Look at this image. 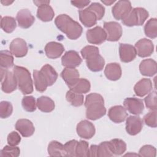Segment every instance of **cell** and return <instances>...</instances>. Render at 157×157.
Masks as SVG:
<instances>
[{"label": "cell", "mask_w": 157, "mask_h": 157, "mask_svg": "<svg viewBox=\"0 0 157 157\" xmlns=\"http://www.w3.org/2000/svg\"><path fill=\"white\" fill-rule=\"evenodd\" d=\"M104 74L107 78L115 81L120 78L121 76V69L118 63H112L108 64L105 68Z\"/></svg>", "instance_id": "obj_24"}, {"label": "cell", "mask_w": 157, "mask_h": 157, "mask_svg": "<svg viewBox=\"0 0 157 157\" xmlns=\"http://www.w3.org/2000/svg\"><path fill=\"white\" fill-rule=\"evenodd\" d=\"M20 150L18 147L12 145H6L0 153L1 156H12L18 157L20 155Z\"/></svg>", "instance_id": "obj_40"}, {"label": "cell", "mask_w": 157, "mask_h": 157, "mask_svg": "<svg viewBox=\"0 0 157 157\" xmlns=\"http://www.w3.org/2000/svg\"><path fill=\"white\" fill-rule=\"evenodd\" d=\"M137 54L141 58L150 56L154 51V45L150 39L143 38L138 40L135 44Z\"/></svg>", "instance_id": "obj_9"}, {"label": "cell", "mask_w": 157, "mask_h": 157, "mask_svg": "<svg viewBox=\"0 0 157 157\" xmlns=\"http://www.w3.org/2000/svg\"><path fill=\"white\" fill-rule=\"evenodd\" d=\"M86 39L89 43L100 45L107 40V34L101 26H96L86 31Z\"/></svg>", "instance_id": "obj_7"}, {"label": "cell", "mask_w": 157, "mask_h": 157, "mask_svg": "<svg viewBox=\"0 0 157 157\" xmlns=\"http://www.w3.org/2000/svg\"><path fill=\"white\" fill-rule=\"evenodd\" d=\"M71 2L74 6L79 9H81L88 6L90 3V1H72Z\"/></svg>", "instance_id": "obj_49"}, {"label": "cell", "mask_w": 157, "mask_h": 157, "mask_svg": "<svg viewBox=\"0 0 157 157\" xmlns=\"http://www.w3.org/2000/svg\"><path fill=\"white\" fill-rule=\"evenodd\" d=\"M102 2H103V3H104L105 5H107V6H110V5H111V4H112V3H113L115 1H102Z\"/></svg>", "instance_id": "obj_52"}, {"label": "cell", "mask_w": 157, "mask_h": 157, "mask_svg": "<svg viewBox=\"0 0 157 157\" xmlns=\"http://www.w3.org/2000/svg\"><path fill=\"white\" fill-rule=\"evenodd\" d=\"M79 19L82 23L87 28H90L96 25L98 20L96 14L89 7L78 11Z\"/></svg>", "instance_id": "obj_17"}, {"label": "cell", "mask_w": 157, "mask_h": 157, "mask_svg": "<svg viewBox=\"0 0 157 157\" xmlns=\"http://www.w3.org/2000/svg\"><path fill=\"white\" fill-rule=\"evenodd\" d=\"M47 150L51 156H66L64 145L56 140H52L49 143Z\"/></svg>", "instance_id": "obj_27"}, {"label": "cell", "mask_w": 157, "mask_h": 157, "mask_svg": "<svg viewBox=\"0 0 157 157\" xmlns=\"http://www.w3.org/2000/svg\"><path fill=\"white\" fill-rule=\"evenodd\" d=\"M69 88L70 90L77 93H86L90 91L91 85L90 82L87 79L81 78H79L78 82L75 85H74Z\"/></svg>", "instance_id": "obj_31"}, {"label": "cell", "mask_w": 157, "mask_h": 157, "mask_svg": "<svg viewBox=\"0 0 157 157\" xmlns=\"http://www.w3.org/2000/svg\"><path fill=\"white\" fill-rule=\"evenodd\" d=\"M109 142L113 155H121L126 151V144L123 140L120 139H113Z\"/></svg>", "instance_id": "obj_32"}, {"label": "cell", "mask_w": 157, "mask_h": 157, "mask_svg": "<svg viewBox=\"0 0 157 157\" xmlns=\"http://www.w3.org/2000/svg\"><path fill=\"white\" fill-rule=\"evenodd\" d=\"M153 85L150 79L142 78L139 80L134 86V90L136 94L139 97H143L150 93L152 90Z\"/></svg>", "instance_id": "obj_23"}, {"label": "cell", "mask_w": 157, "mask_h": 157, "mask_svg": "<svg viewBox=\"0 0 157 157\" xmlns=\"http://www.w3.org/2000/svg\"><path fill=\"white\" fill-rule=\"evenodd\" d=\"M66 98V100L74 107L81 106L83 103V95L75 93L71 90L67 92Z\"/></svg>", "instance_id": "obj_35"}, {"label": "cell", "mask_w": 157, "mask_h": 157, "mask_svg": "<svg viewBox=\"0 0 157 157\" xmlns=\"http://www.w3.org/2000/svg\"><path fill=\"white\" fill-rule=\"evenodd\" d=\"M9 49L11 53L17 58L24 57L28 50L26 41L21 38L13 39L10 44Z\"/></svg>", "instance_id": "obj_11"}, {"label": "cell", "mask_w": 157, "mask_h": 157, "mask_svg": "<svg viewBox=\"0 0 157 157\" xmlns=\"http://www.w3.org/2000/svg\"><path fill=\"white\" fill-rule=\"evenodd\" d=\"M21 104L23 109L29 112H34L36 109V102L35 98L32 96H27L23 98Z\"/></svg>", "instance_id": "obj_38"}, {"label": "cell", "mask_w": 157, "mask_h": 157, "mask_svg": "<svg viewBox=\"0 0 157 157\" xmlns=\"http://www.w3.org/2000/svg\"><path fill=\"white\" fill-rule=\"evenodd\" d=\"M45 77L48 85L52 86L58 78V73L50 64H45L40 70Z\"/></svg>", "instance_id": "obj_28"}, {"label": "cell", "mask_w": 157, "mask_h": 157, "mask_svg": "<svg viewBox=\"0 0 157 157\" xmlns=\"http://www.w3.org/2000/svg\"><path fill=\"white\" fill-rule=\"evenodd\" d=\"M113 155L111 151L110 142L104 141L101 142L98 147V156H113Z\"/></svg>", "instance_id": "obj_39"}, {"label": "cell", "mask_w": 157, "mask_h": 157, "mask_svg": "<svg viewBox=\"0 0 157 157\" xmlns=\"http://www.w3.org/2000/svg\"><path fill=\"white\" fill-rule=\"evenodd\" d=\"M149 16L148 11L142 7L132 9L128 15L122 20L123 25L127 26H141Z\"/></svg>", "instance_id": "obj_4"}, {"label": "cell", "mask_w": 157, "mask_h": 157, "mask_svg": "<svg viewBox=\"0 0 157 157\" xmlns=\"http://www.w3.org/2000/svg\"><path fill=\"white\" fill-rule=\"evenodd\" d=\"M55 15L54 10L49 4H45L38 7L37 17L42 21H50Z\"/></svg>", "instance_id": "obj_25"}, {"label": "cell", "mask_w": 157, "mask_h": 157, "mask_svg": "<svg viewBox=\"0 0 157 157\" xmlns=\"http://www.w3.org/2000/svg\"><path fill=\"white\" fill-rule=\"evenodd\" d=\"M33 77L36 90L39 92H44L45 91L48 85L41 71L34 70L33 71Z\"/></svg>", "instance_id": "obj_30"}, {"label": "cell", "mask_w": 157, "mask_h": 157, "mask_svg": "<svg viewBox=\"0 0 157 157\" xmlns=\"http://www.w3.org/2000/svg\"><path fill=\"white\" fill-rule=\"evenodd\" d=\"M84 104L86 108V117L89 120H96L105 115L104 100L99 94L94 93L86 95Z\"/></svg>", "instance_id": "obj_1"}, {"label": "cell", "mask_w": 157, "mask_h": 157, "mask_svg": "<svg viewBox=\"0 0 157 157\" xmlns=\"http://www.w3.org/2000/svg\"><path fill=\"white\" fill-rule=\"evenodd\" d=\"M61 77L69 88L75 85L79 80V72L75 68L66 67L61 73Z\"/></svg>", "instance_id": "obj_20"}, {"label": "cell", "mask_w": 157, "mask_h": 157, "mask_svg": "<svg viewBox=\"0 0 157 157\" xmlns=\"http://www.w3.org/2000/svg\"><path fill=\"white\" fill-rule=\"evenodd\" d=\"M16 19L18 21V26L24 29H27L31 27L35 21L34 17L27 9H21L18 11Z\"/></svg>", "instance_id": "obj_16"}, {"label": "cell", "mask_w": 157, "mask_h": 157, "mask_svg": "<svg viewBox=\"0 0 157 157\" xmlns=\"http://www.w3.org/2000/svg\"><path fill=\"white\" fill-rule=\"evenodd\" d=\"M119 54L120 60L123 63H129L135 59L137 52L135 47L130 44H120Z\"/></svg>", "instance_id": "obj_15"}, {"label": "cell", "mask_w": 157, "mask_h": 157, "mask_svg": "<svg viewBox=\"0 0 157 157\" xmlns=\"http://www.w3.org/2000/svg\"><path fill=\"white\" fill-rule=\"evenodd\" d=\"M82 62V60L78 53L74 50L66 52L61 58V63L63 66L66 67H74L78 66Z\"/></svg>", "instance_id": "obj_14"}, {"label": "cell", "mask_w": 157, "mask_h": 157, "mask_svg": "<svg viewBox=\"0 0 157 157\" xmlns=\"http://www.w3.org/2000/svg\"><path fill=\"white\" fill-rule=\"evenodd\" d=\"M13 112V107L8 101H1L0 103V117L6 118L10 117Z\"/></svg>", "instance_id": "obj_41"}, {"label": "cell", "mask_w": 157, "mask_h": 157, "mask_svg": "<svg viewBox=\"0 0 157 157\" xmlns=\"http://www.w3.org/2000/svg\"><path fill=\"white\" fill-rule=\"evenodd\" d=\"M123 105L125 109L131 113L139 115L142 113L144 109L143 101L136 98H127L124 100Z\"/></svg>", "instance_id": "obj_12"}, {"label": "cell", "mask_w": 157, "mask_h": 157, "mask_svg": "<svg viewBox=\"0 0 157 157\" xmlns=\"http://www.w3.org/2000/svg\"><path fill=\"white\" fill-rule=\"evenodd\" d=\"M15 127L21 136L25 137L31 136L35 131V128L33 123L30 120L25 118L17 120Z\"/></svg>", "instance_id": "obj_18"}, {"label": "cell", "mask_w": 157, "mask_h": 157, "mask_svg": "<svg viewBox=\"0 0 157 157\" xmlns=\"http://www.w3.org/2000/svg\"><path fill=\"white\" fill-rule=\"evenodd\" d=\"M76 131L79 137L85 139L92 138L96 132L94 125L86 120H82L77 124Z\"/></svg>", "instance_id": "obj_10"}, {"label": "cell", "mask_w": 157, "mask_h": 157, "mask_svg": "<svg viewBox=\"0 0 157 157\" xmlns=\"http://www.w3.org/2000/svg\"><path fill=\"white\" fill-rule=\"evenodd\" d=\"M36 105L37 108L43 112L48 113L53 111L55 105L54 101L47 96H42L37 98Z\"/></svg>", "instance_id": "obj_26"}, {"label": "cell", "mask_w": 157, "mask_h": 157, "mask_svg": "<svg viewBox=\"0 0 157 157\" xmlns=\"http://www.w3.org/2000/svg\"><path fill=\"white\" fill-rule=\"evenodd\" d=\"M139 70L142 75L144 76L152 77L156 74V62L151 58L144 59L141 61L139 65Z\"/></svg>", "instance_id": "obj_22"}, {"label": "cell", "mask_w": 157, "mask_h": 157, "mask_svg": "<svg viewBox=\"0 0 157 157\" xmlns=\"http://www.w3.org/2000/svg\"><path fill=\"white\" fill-rule=\"evenodd\" d=\"M132 10L131 2L129 1H119L112 7V12L113 17L118 20H123Z\"/></svg>", "instance_id": "obj_8"}, {"label": "cell", "mask_w": 157, "mask_h": 157, "mask_svg": "<svg viewBox=\"0 0 157 157\" xmlns=\"http://www.w3.org/2000/svg\"><path fill=\"white\" fill-rule=\"evenodd\" d=\"M21 141V137L18 132L12 131L10 132L7 136V143L12 146H16L20 144Z\"/></svg>", "instance_id": "obj_48"}, {"label": "cell", "mask_w": 157, "mask_h": 157, "mask_svg": "<svg viewBox=\"0 0 157 157\" xmlns=\"http://www.w3.org/2000/svg\"><path fill=\"white\" fill-rule=\"evenodd\" d=\"M156 148L150 145H145L140 148L139 151L140 156H149L155 157L156 156Z\"/></svg>", "instance_id": "obj_45"}, {"label": "cell", "mask_w": 157, "mask_h": 157, "mask_svg": "<svg viewBox=\"0 0 157 157\" xmlns=\"http://www.w3.org/2000/svg\"><path fill=\"white\" fill-rule=\"evenodd\" d=\"M98 147L96 145H91L89 148V156H98Z\"/></svg>", "instance_id": "obj_50"}, {"label": "cell", "mask_w": 157, "mask_h": 157, "mask_svg": "<svg viewBox=\"0 0 157 157\" xmlns=\"http://www.w3.org/2000/svg\"><path fill=\"white\" fill-rule=\"evenodd\" d=\"M1 89L5 93H10L15 91L17 86V81L13 72L8 69L1 67Z\"/></svg>", "instance_id": "obj_5"}, {"label": "cell", "mask_w": 157, "mask_h": 157, "mask_svg": "<svg viewBox=\"0 0 157 157\" xmlns=\"http://www.w3.org/2000/svg\"><path fill=\"white\" fill-rule=\"evenodd\" d=\"M56 27L71 40H75L82 35L83 28L77 22L66 14H61L55 20Z\"/></svg>", "instance_id": "obj_2"}, {"label": "cell", "mask_w": 157, "mask_h": 157, "mask_svg": "<svg viewBox=\"0 0 157 157\" xmlns=\"http://www.w3.org/2000/svg\"><path fill=\"white\" fill-rule=\"evenodd\" d=\"M16 27L17 23L14 18L9 16L1 17V28L4 32L10 33L14 31Z\"/></svg>", "instance_id": "obj_34"}, {"label": "cell", "mask_w": 157, "mask_h": 157, "mask_svg": "<svg viewBox=\"0 0 157 157\" xmlns=\"http://www.w3.org/2000/svg\"><path fill=\"white\" fill-rule=\"evenodd\" d=\"M78 141L71 140L67 142L64 145V149L66 153V156H76V147Z\"/></svg>", "instance_id": "obj_46"}, {"label": "cell", "mask_w": 157, "mask_h": 157, "mask_svg": "<svg viewBox=\"0 0 157 157\" xmlns=\"http://www.w3.org/2000/svg\"><path fill=\"white\" fill-rule=\"evenodd\" d=\"M13 72L17 78L18 87L23 94H28L33 91V81L29 71L24 67L15 66Z\"/></svg>", "instance_id": "obj_3"}, {"label": "cell", "mask_w": 157, "mask_h": 157, "mask_svg": "<svg viewBox=\"0 0 157 157\" xmlns=\"http://www.w3.org/2000/svg\"><path fill=\"white\" fill-rule=\"evenodd\" d=\"M33 2L37 7L45 4H50L49 1H34Z\"/></svg>", "instance_id": "obj_51"}, {"label": "cell", "mask_w": 157, "mask_h": 157, "mask_svg": "<svg viewBox=\"0 0 157 157\" xmlns=\"http://www.w3.org/2000/svg\"><path fill=\"white\" fill-rule=\"evenodd\" d=\"M145 34L149 38L155 39L157 36V20L155 18H150L144 26Z\"/></svg>", "instance_id": "obj_33"}, {"label": "cell", "mask_w": 157, "mask_h": 157, "mask_svg": "<svg viewBox=\"0 0 157 157\" xmlns=\"http://www.w3.org/2000/svg\"><path fill=\"white\" fill-rule=\"evenodd\" d=\"M94 12L98 17V20H100L102 18L105 13V8L104 7L98 2H93L89 7Z\"/></svg>", "instance_id": "obj_47"}, {"label": "cell", "mask_w": 157, "mask_h": 157, "mask_svg": "<svg viewBox=\"0 0 157 157\" xmlns=\"http://www.w3.org/2000/svg\"><path fill=\"white\" fill-rule=\"evenodd\" d=\"M144 121L146 125L151 128H156V110H152L146 114L144 117Z\"/></svg>", "instance_id": "obj_44"}, {"label": "cell", "mask_w": 157, "mask_h": 157, "mask_svg": "<svg viewBox=\"0 0 157 157\" xmlns=\"http://www.w3.org/2000/svg\"><path fill=\"white\" fill-rule=\"evenodd\" d=\"M146 107L151 110H156V92L155 91L148 93L144 99Z\"/></svg>", "instance_id": "obj_43"}, {"label": "cell", "mask_w": 157, "mask_h": 157, "mask_svg": "<svg viewBox=\"0 0 157 157\" xmlns=\"http://www.w3.org/2000/svg\"><path fill=\"white\" fill-rule=\"evenodd\" d=\"M104 28L107 34V40L115 42L118 40L122 35V28L116 21L104 22Z\"/></svg>", "instance_id": "obj_6"}, {"label": "cell", "mask_w": 157, "mask_h": 157, "mask_svg": "<svg viewBox=\"0 0 157 157\" xmlns=\"http://www.w3.org/2000/svg\"><path fill=\"white\" fill-rule=\"evenodd\" d=\"M86 66L88 69L93 72H99L102 70L104 64V59L99 54L96 56L86 60Z\"/></svg>", "instance_id": "obj_29"}, {"label": "cell", "mask_w": 157, "mask_h": 157, "mask_svg": "<svg viewBox=\"0 0 157 157\" xmlns=\"http://www.w3.org/2000/svg\"><path fill=\"white\" fill-rule=\"evenodd\" d=\"M76 156H89L88 143L85 140H80L76 147Z\"/></svg>", "instance_id": "obj_42"}, {"label": "cell", "mask_w": 157, "mask_h": 157, "mask_svg": "<svg viewBox=\"0 0 157 157\" xmlns=\"http://www.w3.org/2000/svg\"><path fill=\"white\" fill-rule=\"evenodd\" d=\"M80 53L83 59L88 60L98 55L99 54V48L95 46L87 45L81 50Z\"/></svg>", "instance_id": "obj_37"}, {"label": "cell", "mask_w": 157, "mask_h": 157, "mask_svg": "<svg viewBox=\"0 0 157 157\" xmlns=\"http://www.w3.org/2000/svg\"><path fill=\"white\" fill-rule=\"evenodd\" d=\"M109 118L115 123L123 122L128 116L126 109L121 105H115L112 107L108 112Z\"/></svg>", "instance_id": "obj_19"}, {"label": "cell", "mask_w": 157, "mask_h": 157, "mask_svg": "<svg viewBox=\"0 0 157 157\" xmlns=\"http://www.w3.org/2000/svg\"><path fill=\"white\" fill-rule=\"evenodd\" d=\"M143 128V121L139 116H129L126 121V131L129 135L139 134Z\"/></svg>", "instance_id": "obj_13"}, {"label": "cell", "mask_w": 157, "mask_h": 157, "mask_svg": "<svg viewBox=\"0 0 157 157\" xmlns=\"http://www.w3.org/2000/svg\"><path fill=\"white\" fill-rule=\"evenodd\" d=\"M13 65V57L11 52L2 50L0 52V66L1 67L8 69Z\"/></svg>", "instance_id": "obj_36"}, {"label": "cell", "mask_w": 157, "mask_h": 157, "mask_svg": "<svg viewBox=\"0 0 157 157\" xmlns=\"http://www.w3.org/2000/svg\"><path fill=\"white\" fill-rule=\"evenodd\" d=\"M64 48L59 42H50L45 47V52L47 56L50 59H56L61 56Z\"/></svg>", "instance_id": "obj_21"}]
</instances>
